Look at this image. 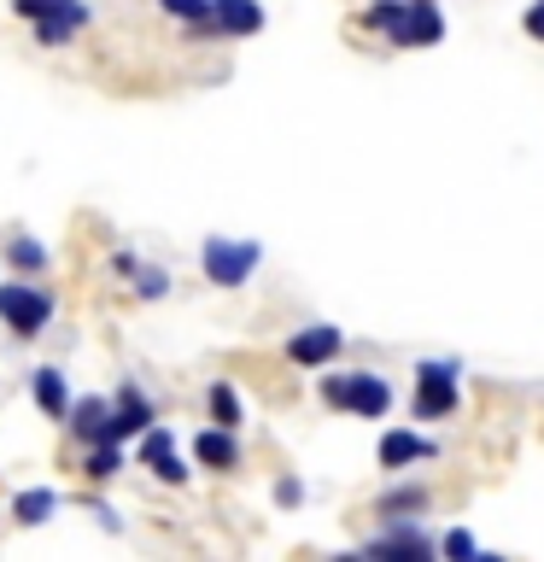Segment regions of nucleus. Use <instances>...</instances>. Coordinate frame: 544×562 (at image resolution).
Wrapping results in <instances>:
<instances>
[{
	"instance_id": "20e7f679",
	"label": "nucleus",
	"mask_w": 544,
	"mask_h": 562,
	"mask_svg": "<svg viewBox=\"0 0 544 562\" xmlns=\"http://www.w3.org/2000/svg\"><path fill=\"white\" fill-rule=\"evenodd\" d=\"M439 35H445V18H439V7H433V0H410V7H404V18L386 30V42H393V47H433Z\"/></svg>"
},
{
	"instance_id": "6ab92c4d",
	"label": "nucleus",
	"mask_w": 544,
	"mask_h": 562,
	"mask_svg": "<svg viewBox=\"0 0 544 562\" xmlns=\"http://www.w3.org/2000/svg\"><path fill=\"white\" fill-rule=\"evenodd\" d=\"M404 7H410V0H375V7H369V12H363V24L386 35V30H393V24H398V18H404Z\"/></svg>"
},
{
	"instance_id": "2eb2a0df",
	"label": "nucleus",
	"mask_w": 544,
	"mask_h": 562,
	"mask_svg": "<svg viewBox=\"0 0 544 562\" xmlns=\"http://www.w3.org/2000/svg\"><path fill=\"white\" fill-rule=\"evenodd\" d=\"M53 504H59V498H53L47 486H35V492H18V498H12V521H24V527H42V521L53 516Z\"/></svg>"
},
{
	"instance_id": "7ed1b4c3",
	"label": "nucleus",
	"mask_w": 544,
	"mask_h": 562,
	"mask_svg": "<svg viewBox=\"0 0 544 562\" xmlns=\"http://www.w3.org/2000/svg\"><path fill=\"white\" fill-rule=\"evenodd\" d=\"M258 240H223V235H211L205 240V276L217 281V288H246L258 270Z\"/></svg>"
},
{
	"instance_id": "393cba45",
	"label": "nucleus",
	"mask_w": 544,
	"mask_h": 562,
	"mask_svg": "<svg viewBox=\"0 0 544 562\" xmlns=\"http://www.w3.org/2000/svg\"><path fill=\"white\" fill-rule=\"evenodd\" d=\"M298 498H305V486H298L293 474H281V481H275V504H287V509H293Z\"/></svg>"
},
{
	"instance_id": "a211bd4d",
	"label": "nucleus",
	"mask_w": 544,
	"mask_h": 562,
	"mask_svg": "<svg viewBox=\"0 0 544 562\" xmlns=\"http://www.w3.org/2000/svg\"><path fill=\"white\" fill-rule=\"evenodd\" d=\"M88 481H112V474L123 469V446H112V439H100V446L94 451H88Z\"/></svg>"
},
{
	"instance_id": "b1692460",
	"label": "nucleus",
	"mask_w": 544,
	"mask_h": 562,
	"mask_svg": "<svg viewBox=\"0 0 544 562\" xmlns=\"http://www.w3.org/2000/svg\"><path fill=\"white\" fill-rule=\"evenodd\" d=\"M345 381L351 375H328L322 381V404H328V411H345Z\"/></svg>"
},
{
	"instance_id": "4468645a",
	"label": "nucleus",
	"mask_w": 544,
	"mask_h": 562,
	"mask_svg": "<svg viewBox=\"0 0 544 562\" xmlns=\"http://www.w3.org/2000/svg\"><path fill=\"white\" fill-rule=\"evenodd\" d=\"M82 24H88V7H82V0H70L65 12L42 18V24H35V35H42V47H65V42H70V35H77Z\"/></svg>"
},
{
	"instance_id": "f8f14e48",
	"label": "nucleus",
	"mask_w": 544,
	"mask_h": 562,
	"mask_svg": "<svg viewBox=\"0 0 544 562\" xmlns=\"http://www.w3.org/2000/svg\"><path fill=\"white\" fill-rule=\"evenodd\" d=\"M30 393H35V404H42V416H70V386H65V375L59 369H35L30 375Z\"/></svg>"
},
{
	"instance_id": "dca6fc26",
	"label": "nucleus",
	"mask_w": 544,
	"mask_h": 562,
	"mask_svg": "<svg viewBox=\"0 0 544 562\" xmlns=\"http://www.w3.org/2000/svg\"><path fill=\"white\" fill-rule=\"evenodd\" d=\"M428 551H433V544L421 539V533H393V539H375V544H369V557H410V562H421Z\"/></svg>"
},
{
	"instance_id": "cd10ccee",
	"label": "nucleus",
	"mask_w": 544,
	"mask_h": 562,
	"mask_svg": "<svg viewBox=\"0 0 544 562\" xmlns=\"http://www.w3.org/2000/svg\"><path fill=\"white\" fill-rule=\"evenodd\" d=\"M158 293H165V276L147 270V276H140V299H158Z\"/></svg>"
},
{
	"instance_id": "5701e85b",
	"label": "nucleus",
	"mask_w": 544,
	"mask_h": 562,
	"mask_svg": "<svg viewBox=\"0 0 544 562\" xmlns=\"http://www.w3.org/2000/svg\"><path fill=\"white\" fill-rule=\"evenodd\" d=\"M421 504H428V492H416V486H404V492H393V498H381L386 516H398V509H421Z\"/></svg>"
},
{
	"instance_id": "39448f33",
	"label": "nucleus",
	"mask_w": 544,
	"mask_h": 562,
	"mask_svg": "<svg viewBox=\"0 0 544 562\" xmlns=\"http://www.w3.org/2000/svg\"><path fill=\"white\" fill-rule=\"evenodd\" d=\"M340 346H345V334L333 328V323H316V328H298L293 340H287V358L298 369H316V363H333L340 358Z\"/></svg>"
},
{
	"instance_id": "1a4fd4ad",
	"label": "nucleus",
	"mask_w": 544,
	"mask_h": 562,
	"mask_svg": "<svg viewBox=\"0 0 544 562\" xmlns=\"http://www.w3.org/2000/svg\"><path fill=\"white\" fill-rule=\"evenodd\" d=\"M193 457H200V469H240V446H235V428H205L200 439H193Z\"/></svg>"
},
{
	"instance_id": "9d476101",
	"label": "nucleus",
	"mask_w": 544,
	"mask_h": 562,
	"mask_svg": "<svg viewBox=\"0 0 544 562\" xmlns=\"http://www.w3.org/2000/svg\"><path fill=\"white\" fill-rule=\"evenodd\" d=\"M211 24L223 35H258L263 30V7L258 0H211Z\"/></svg>"
},
{
	"instance_id": "aec40b11",
	"label": "nucleus",
	"mask_w": 544,
	"mask_h": 562,
	"mask_svg": "<svg viewBox=\"0 0 544 562\" xmlns=\"http://www.w3.org/2000/svg\"><path fill=\"white\" fill-rule=\"evenodd\" d=\"M165 12L175 18H188V24H211V0H158Z\"/></svg>"
},
{
	"instance_id": "f03ea898",
	"label": "nucleus",
	"mask_w": 544,
	"mask_h": 562,
	"mask_svg": "<svg viewBox=\"0 0 544 562\" xmlns=\"http://www.w3.org/2000/svg\"><path fill=\"white\" fill-rule=\"evenodd\" d=\"M0 323L12 334H24V340H35V334L53 323V293L30 288V281H7V288H0Z\"/></svg>"
},
{
	"instance_id": "f257e3e1",
	"label": "nucleus",
	"mask_w": 544,
	"mask_h": 562,
	"mask_svg": "<svg viewBox=\"0 0 544 562\" xmlns=\"http://www.w3.org/2000/svg\"><path fill=\"white\" fill-rule=\"evenodd\" d=\"M456 404H463V393H456V363H421L410 416L416 422H445V416H456Z\"/></svg>"
},
{
	"instance_id": "412c9836",
	"label": "nucleus",
	"mask_w": 544,
	"mask_h": 562,
	"mask_svg": "<svg viewBox=\"0 0 544 562\" xmlns=\"http://www.w3.org/2000/svg\"><path fill=\"white\" fill-rule=\"evenodd\" d=\"M70 0H12V12L18 18H30V24H42V18H53V12H65Z\"/></svg>"
},
{
	"instance_id": "9b49d317",
	"label": "nucleus",
	"mask_w": 544,
	"mask_h": 562,
	"mask_svg": "<svg viewBox=\"0 0 544 562\" xmlns=\"http://www.w3.org/2000/svg\"><path fill=\"white\" fill-rule=\"evenodd\" d=\"M421 457H433V439H421L410 428L381 434V469H410V463H421Z\"/></svg>"
},
{
	"instance_id": "4be33fe9",
	"label": "nucleus",
	"mask_w": 544,
	"mask_h": 562,
	"mask_svg": "<svg viewBox=\"0 0 544 562\" xmlns=\"http://www.w3.org/2000/svg\"><path fill=\"white\" fill-rule=\"evenodd\" d=\"M12 263L30 276V270H42V263H47V252H42L35 240H12Z\"/></svg>"
},
{
	"instance_id": "f3484780",
	"label": "nucleus",
	"mask_w": 544,
	"mask_h": 562,
	"mask_svg": "<svg viewBox=\"0 0 544 562\" xmlns=\"http://www.w3.org/2000/svg\"><path fill=\"white\" fill-rule=\"evenodd\" d=\"M211 422H217V428H240V393H235V386H228V381H217V386H211Z\"/></svg>"
},
{
	"instance_id": "0eeeda50",
	"label": "nucleus",
	"mask_w": 544,
	"mask_h": 562,
	"mask_svg": "<svg viewBox=\"0 0 544 562\" xmlns=\"http://www.w3.org/2000/svg\"><path fill=\"white\" fill-rule=\"evenodd\" d=\"M147 428H152V404L140 398V386H123L117 404H112V428H105V439L123 446V439H140Z\"/></svg>"
},
{
	"instance_id": "ddd939ff",
	"label": "nucleus",
	"mask_w": 544,
	"mask_h": 562,
	"mask_svg": "<svg viewBox=\"0 0 544 562\" xmlns=\"http://www.w3.org/2000/svg\"><path fill=\"white\" fill-rule=\"evenodd\" d=\"M70 428H77V439H88V446H100L105 428H112V404H105V398H77Z\"/></svg>"
},
{
	"instance_id": "6e6552de",
	"label": "nucleus",
	"mask_w": 544,
	"mask_h": 562,
	"mask_svg": "<svg viewBox=\"0 0 544 562\" xmlns=\"http://www.w3.org/2000/svg\"><path fill=\"white\" fill-rule=\"evenodd\" d=\"M140 463H147L158 481H170V486H182V481H188L182 457H175V439H170L165 428H147V434H140Z\"/></svg>"
},
{
	"instance_id": "423d86ee",
	"label": "nucleus",
	"mask_w": 544,
	"mask_h": 562,
	"mask_svg": "<svg viewBox=\"0 0 544 562\" xmlns=\"http://www.w3.org/2000/svg\"><path fill=\"white\" fill-rule=\"evenodd\" d=\"M345 411L363 416V422H381L386 411H393V386H386L375 369H358V375L345 381Z\"/></svg>"
},
{
	"instance_id": "a878e982",
	"label": "nucleus",
	"mask_w": 544,
	"mask_h": 562,
	"mask_svg": "<svg viewBox=\"0 0 544 562\" xmlns=\"http://www.w3.org/2000/svg\"><path fill=\"white\" fill-rule=\"evenodd\" d=\"M521 30L533 35V42H544V0H533V7H526V18H521Z\"/></svg>"
},
{
	"instance_id": "bb28decb",
	"label": "nucleus",
	"mask_w": 544,
	"mask_h": 562,
	"mask_svg": "<svg viewBox=\"0 0 544 562\" xmlns=\"http://www.w3.org/2000/svg\"><path fill=\"white\" fill-rule=\"evenodd\" d=\"M445 557H474V539L468 533H445Z\"/></svg>"
}]
</instances>
